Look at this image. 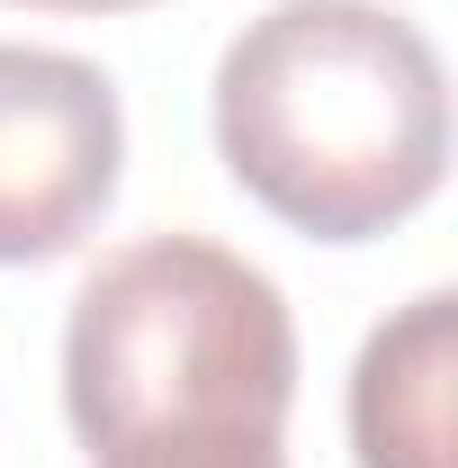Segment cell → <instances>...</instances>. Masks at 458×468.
<instances>
[{
  "instance_id": "obj_1",
  "label": "cell",
  "mask_w": 458,
  "mask_h": 468,
  "mask_svg": "<svg viewBox=\"0 0 458 468\" xmlns=\"http://www.w3.org/2000/svg\"><path fill=\"white\" fill-rule=\"evenodd\" d=\"M216 154L279 226L369 243L450 172L441 46L387 0H270L216 63Z\"/></svg>"
},
{
  "instance_id": "obj_2",
  "label": "cell",
  "mask_w": 458,
  "mask_h": 468,
  "mask_svg": "<svg viewBox=\"0 0 458 468\" xmlns=\"http://www.w3.org/2000/svg\"><path fill=\"white\" fill-rule=\"evenodd\" d=\"M297 324L270 271L207 234H135L63 315V414L81 451L144 432H287Z\"/></svg>"
},
{
  "instance_id": "obj_3",
  "label": "cell",
  "mask_w": 458,
  "mask_h": 468,
  "mask_svg": "<svg viewBox=\"0 0 458 468\" xmlns=\"http://www.w3.org/2000/svg\"><path fill=\"white\" fill-rule=\"evenodd\" d=\"M126 109L117 81L55 46H0V271L63 261L117 207Z\"/></svg>"
},
{
  "instance_id": "obj_4",
  "label": "cell",
  "mask_w": 458,
  "mask_h": 468,
  "mask_svg": "<svg viewBox=\"0 0 458 468\" xmlns=\"http://www.w3.org/2000/svg\"><path fill=\"white\" fill-rule=\"evenodd\" d=\"M458 297L422 289L350 360V451L359 468H458Z\"/></svg>"
},
{
  "instance_id": "obj_5",
  "label": "cell",
  "mask_w": 458,
  "mask_h": 468,
  "mask_svg": "<svg viewBox=\"0 0 458 468\" xmlns=\"http://www.w3.org/2000/svg\"><path fill=\"white\" fill-rule=\"evenodd\" d=\"M90 468H287V441L279 432H144V441L90 451Z\"/></svg>"
},
{
  "instance_id": "obj_6",
  "label": "cell",
  "mask_w": 458,
  "mask_h": 468,
  "mask_svg": "<svg viewBox=\"0 0 458 468\" xmlns=\"http://www.w3.org/2000/svg\"><path fill=\"white\" fill-rule=\"evenodd\" d=\"M18 9H144V0H18Z\"/></svg>"
}]
</instances>
